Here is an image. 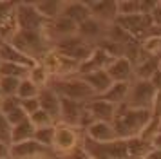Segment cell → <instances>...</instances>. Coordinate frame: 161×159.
I'll list each match as a JSON object with an SVG mask.
<instances>
[{
  "instance_id": "30",
  "label": "cell",
  "mask_w": 161,
  "mask_h": 159,
  "mask_svg": "<svg viewBox=\"0 0 161 159\" xmlns=\"http://www.w3.org/2000/svg\"><path fill=\"white\" fill-rule=\"evenodd\" d=\"M6 118H8V121H9L11 127H15V125H18V123L29 119V116L25 114V110L22 108V105H20L18 108H15V110H11L9 114H6Z\"/></svg>"
},
{
  "instance_id": "23",
  "label": "cell",
  "mask_w": 161,
  "mask_h": 159,
  "mask_svg": "<svg viewBox=\"0 0 161 159\" xmlns=\"http://www.w3.org/2000/svg\"><path fill=\"white\" fill-rule=\"evenodd\" d=\"M29 74V69L24 67V65H18V63H11V62H2L0 65V76H15V78H27Z\"/></svg>"
},
{
  "instance_id": "24",
  "label": "cell",
  "mask_w": 161,
  "mask_h": 159,
  "mask_svg": "<svg viewBox=\"0 0 161 159\" xmlns=\"http://www.w3.org/2000/svg\"><path fill=\"white\" fill-rule=\"evenodd\" d=\"M141 49L145 51L148 56H158L161 54V35H148L141 42Z\"/></svg>"
},
{
  "instance_id": "38",
  "label": "cell",
  "mask_w": 161,
  "mask_h": 159,
  "mask_svg": "<svg viewBox=\"0 0 161 159\" xmlns=\"http://www.w3.org/2000/svg\"><path fill=\"white\" fill-rule=\"evenodd\" d=\"M150 146H152V148H156V150H161V132L154 137L152 141H150Z\"/></svg>"
},
{
  "instance_id": "5",
  "label": "cell",
  "mask_w": 161,
  "mask_h": 159,
  "mask_svg": "<svg viewBox=\"0 0 161 159\" xmlns=\"http://www.w3.org/2000/svg\"><path fill=\"white\" fill-rule=\"evenodd\" d=\"M16 20L20 31H44L49 22L36 11L35 2H18L16 4Z\"/></svg>"
},
{
  "instance_id": "29",
  "label": "cell",
  "mask_w": 161,
  "mask_h": 159,
  "mask_svg": "<svg viewBox=\"0 0 161 159\" xmlns=\"http://www.w3.org/2000/svg\"><path fill=\"white\" fill-rule=\"evenodd\" d=\"M22 105V100L18 98V96H9V98H4V100L0 101V112L6 116L9 114L11 110H15Z\"/></svg>"
},
{
  "instance_id": "15",
  "label": "cell",
  "mask_w": 161,
  "mask_h": 159,
  "mask_svg": "<svg viewBox=\"0 0 161 159\" xmlns=\"http://www.w3.org/2000/svg\"><path fill=\"white\" fill-rule=\"evenodd\" d=\"M80 78H83L89 85H91V89L96 92V96H102V94H105L110 89V85L114 83V81H112V78H110V74L107 72V69H100V71L89 72V74L80 76Z\"/></svg>"
},
{
  "instance_id": "32",
  "label": "cell",
  "mask_w": 161,
  "mask_h": 159,
  "mask_svg": "<svg viewBox=\"0 0 161 159\" xmlns=\"http://www.w3.org/2000/svg\"><path fill=\"white\" fill-rule=\"evenodd\" d=\"M15 11H16V4L15 2H0V25L8 20Z\"/></svg>"
},
{
  "instance_id": "8",
  "label": "cell",
  "mask_w": 161,
  "mask_h": 159,
  "mask_svg": "<svg viewBox=\"0 0 161 159\" xmlns=\"http://www.w3.org/2000/svg\"><path fill=\"white\" fill-rule=\"evenodd\" d=\"M107 27H109L107 24L96 20L94 16H91V18H87L85 22H81L80 25H78V36L83 38L85 42L98 45L102 40H105V36H107Z\"/></svg>"
},
{
  "instance_id": "42",
  "label": "cell",
  "mask_w": 161,
  "mask_h": 159,
  "mask_svg": "<svg viewBox=\"0 0 161 159\" xmlns=\"http://www.w3.org/2000/svg\"><path fill=\"white\" fill-rule=\"evenodd\" d=\"M159 60H161V54H159Z\"/></svg>"
},
{
  "instance_id": "41",
  "label": "cell",
  "mask_w": 161,
  "mask_h": 159,
  "mask_svg": "<svg viewBox=\"0 0 161 159\" xmlns=\"http://www.w3.org/2000/svg\"><path fill=\"white\" fill-rule=\"evenodd\" d=\"M159 71H161V60H159Z\"/></svg>"
},
{
  "instance_id": "12",
  "label": "cell",
  "mask_w": 161,
  "mask_h": 159,
  "mask_svg": "<svg viewBox=\"0 0 161 159\" xmlns=\"http://www.w3.org/2000/svg\"><path fill=\"white\" fill-rule=\"evenodd\" d=\"M38 100H40V107H42V110H45L54 121L58 123L60 121V110H62V96H60V94L49 85V87H45V89L40 90Z\"/></svg>"
},
{
  "instance_id": "33",
  "label": "cell",
  "mask_w": 161,
  "mask_h": 159,
  "mask_svg": "<svg viewBox=\"0 0 161 159\" xmlns=\"http://www.w3.org/2000/svg\"><path fill=\"white\" fill-rule=\"evenodd\" d=\"M22 108L25 110V114L27 116H33L35 112H38L40 110V100L38 98H31V100H24L22 101Z\"/></svg>"
},
{
  "instance_id": "17",
  "label": "cell",
  "mask_w": 161,
  "mask_h": 159,
  "mask_svg": "<svg viewBox=\"0 0 161 159\" xmlns=\"http://www.w3.org/2000/svg\"><path fill=\"white\" fill-rule=\"evenodd\" d=\"M35 7L47 22H53L62 16L65 2H62V0H42V2H35Z\"/></svg>"
},
{
  "instance_id": "31",
  "label": "cell",
  "mask_w": 161,
  "mask_h": 159,
  "mask_svg": "<svg viewBox=\"0 0 161 159\" xmlns=\"http://www.w3.org/2000/svg\"><path fill=\"white\" fill-rule=\"evenodd\" d=\"M11 130H13V127L9 125L8 118L0 112V141L11 143Z\"/></svg>"
},
{
  "instance_id": "39",
  "label": "cell",
  "mask_w": 161,
  "mask_h": 159,
  "mask_svg": "<svg viewBox=\"0 0 161 159\" xmlns=\"http://www.w3.org/2000/svg\"><path fill=\"white\" fill-rule=\"evenodd\" d=\"M2 100H4V96H2V92H0V101H2Z\"/></svg>"
},
{
  "instance_id": "37",
  "label": "cell",
  "mask_w": 161,
  "mask_h": 159,
  "mask_svg": "<svg viewBox=\"0 0 161 159\" xmlns=\"http://www.w3.org/2000/svg\"><path fill=\"white\" fill-rule=\"evenodd\" d=\"M145 159H161V150L150 148V150H148V154L145 156Z\"/></svg>"
},
{
  "instance_id": "9",
  "label": "cell",
  "mask_w": 161,
  "mask_h": 159,
  "mask_svg": "<svg viewBox=\"0 0 161 159\" xmlns=\"http://www.w3.org/2000/svg\"><path fill=\"white\" fill-rule=\"evenodd\" d=\"M107 72L110 74L114 83H118V81L119 83H132L134 81V63L125 56L114 58L107 65Z\"/></svg>"
},
{
  "instance_id": "4",
  "label": "cell",
  "mask_w": 161,
  "mask_h": 159,
  "mask_svg": "<svg viewBox=\"0 0 161 159\" xmlns=\"http://www.w3.org/2000/svg\"><path fill=\"white\" fill-rule=\"evenodd\" d=\"M51 87L62 98H69V100H74V101H81V103H87L92 98H96V92L91 89V85L87 81L83 78H80V76L54 80Z\"/></svg>"
},
{
  "instance_id": "13",
  "label": "cell",
  "mask_w": 161,
  "mask_h": 159,
  "mask_svg": "<svg viewBox=\"0 0 161 159\" xmlns=\"http://www.w3.org/2000/svg\"><path fill=\"white\" fill-rule=\"evenodd\" d=\"M83 136L91 141H94V143H110V141L118 139L116 129L109 121H94L83 132Z\"/></svg>"
},
{
  "instance_id": "16",
  "label": "cell",
  "mask_w": 161,
  "mask_h": 159,
  "mask_svg": "<svg viewBox=\"0 0 161 159\" xmlns=\"http://www.w3.org/2000/svg\"><path fill=\"white\" fill-rule=\"evenodd\" d=\"M62 16H65V18L76 22L80 25L81 22L91 18V9H89L87 2H65Z\"/></svg>"
},
{
  "instance_id": "3",
  "label": "cell",
  "mask_w": 161,
  "mask_h": 159,
  "mask_svg": "<svg viewBox=\"0 0 161 159\" xmlns=\"http://www.w3.org/2000/svg\"><path fill=\"white\" fill-rule=\"evenodd\" d=\"M80 132L81 130L78 127H73V125L58 121L54 125V145H53V152L56 156H60V157H65L69 154H73L74 150H78L81 146V141H83Z\"/></svg>"
},
{
  "instance_id": "25",
  "label": "cell",
  "mask_w": 161,
  "mask_h": 159,
  "mask_svg": "<svg viewBox=\"0 0 161 159\" xmlns=\"http://www.w3.org/2000/svg\"><path fill=\"white\" fill-rule=\"evenodd\" d=\"M40 87H36L33 81H31L29 78H24L22 83H20V89H18V98L20 100H31V98H38V94H40Z\"/></svg>"
},
{
  "instance_id": "22",
  "label": "cell",
  "mask_w": 161,
  "mask_h": 159,
  "mask_svg": "<svg viewBox=\"0 0 161 159\" xmlns=\"http://www.w3.org/2000/svg\"><path fill=\"white\" fill-rule=\"evenodd\" d=\"M20 83H22L20 78H15V76H0V92H2V96L4 98L16 96L18 89H20Z\"/></svg>"
},
{
  "instance_id": "28",
  "label": "cell",
  "mask_w": 161,
  "mask_h": 159,
  "mask_svg": "<svg viewBox=\"0 0 161 159\" xmlns=\"http://www.w3.org/2000/svg\"><path fill=\"white\" fill-rule=\"evenodd\" d=\"M138 13H141L139 2H134V0H130V2L129 0H119L118 2V14L119 16H130V14H138Z\"/></svg>"
},
{
  "instance_id": "14",
  "label": "cell",
  "mask_w": 161,
  "mask_h": 159,
  "mask_svg": "<svg viewBox=\"0 0 161 159\" xmlns=\"http://www.w3.org/2000/svg\"><path fill=\"white\" fill-rule=\"evenodd\" d=\"M85 110V103L81 101H74L69 98H62V110H60V121L78 127L81 119V114Z\"/></svg>"
},
{
  "instance_id": "34",
  "label": "cell",
  "mask_w": 161,
  "mask_h": 159,
  "mask_svg": "<svg viewBox=\"0 0 161 159\" xmlns=\"http://www.w3.org/2000/svg\"><path fill=\"white\" fill-rule=\"evenodd\" d=\"M150 110H152L154 118H161V90H156V98H154Z\"/></svg>"
},
{
  "instance_id": "40",
  "label": "cell",
  "mask_w": 161,
  "mask_h": 159,
  "mask_svg": "<svg viewBox=\"0 0 161 159\" xmlns=\"http://www.w3.org/2000/svg\"><path fill=\"white\" fill-rule=\"evenodd\" d=\"M159 132H161V118H159Z\"/></svg>"
},
{
  "instance_id": "7",
  "label": "cell",
  "mask_w": 161,
  "mask_h": 159,
  "mask_svg": "<svg viewBox=\"0 0 161 159\" xmlns=\"http://www.w3.org/2000/svg\"><path fill=\"white\" fill-rule=\"evenodd\" d=\"M118 107L119 105H114L110 101L103 100L102 96H96V98H92L91 101L85 103V108L96 121H109V123L114 121V118L118 114Z\"/></svg>"
},
{
  "instance_id": "26",
  "label": "cell",
  "mask_w": 161,
  "mask_h": 159,
  "mask_svg": "<svg viewBox=\"0 0 161 159\" xmlns=\"http://www.w3.org/2000/svg\"><path fill=\"white\" fill-rule=\"evenodd\" d=\"M35 139L40 145H44V146L53 150V145H54V125L53 127H45V129H36Z\"/></svg>"
},
{
  "instance_id": "19",
  "label": "cell",
  "mask_w": 161,
  "mask_h": 159,
  "mask_svg": "<svg viewBox=\"0 0 161 159\" xmlns=\"http://www.w3.org/2000/svg\"><path fill=\"white\" fill-rule=\"evenodd\" d=\"M129 94H130V83H119L118 81V83H112L105 94H102V98L114 103V105H125L129 100Z\"/></svg>"
},
{
  "instance_id": "1",
  "label": "cell",
  "mask_w": 161,
  "mask_h": 159,
  "mask_svg": "<svg viewBox=\"0 0 161 159\" xmlns=\"http://www.w3.org/2000/svg\"><path fill=\"white\" fill-rule=\"evenodd\" d=\"M81 146L92 159H145L148 150L152 148L150 143L143 141L141 137H132V139L118 137L110 143H94L85 136Z\"/></svg>"
},
{
  "instance_id": "21",
  "label": "cell",
  "mask_w": 161,
  "mask_h": 159,
  "mask_svg": "<svg viewBox=\"0 0 161 159\" xmlns=\"http://www.w3.org/2000/svg\"><path fill=\"white\" fill-rule=\"evenodd\" d=\"M27 78H29L36 87H40V89L49 87V81L53 80L51 74L47 72V69H45L42 63H36L35 67H31V69H29V74H27Z\"/></svg>"
},
{
  "instance_id": "20",
  "label": "cell",
  "mask_w": 161,
  "mask_h": 159,
  "mask_svg": "<svg viewBox=\"0 0 161 159\" xmlns=\"http://www.w3.org/2000/svg\"><path fill=\"white\" fill-rule=\"evenodd\" d=\"M35 134H36V127L31 123V119H25V121L13 127V130H11V145L35 139Z\"/></svg>"
},
{
  "instance_id": "18",
  "label": "cell",
  "mask_w": 161,
  "mask_h": 159,
  "mask_svg": "<svg viewBox=\"0 0 161 159\" xmlns=\"http://www.w3.org/2000/svg\"><path fill=\"white\" fill-rule=\"evenodd\" d=\"M159 71V58L147 56L134 67V80H150Z\"/></svg>"
},
{
  "instance_id": "35",
  "label": "cell",
  "mask_w": 161,
  "mask_h": 159,
  "mask_svg": "<svg viewBox=\"0 0 161 159\" xmlns=\"http://www.w3.org/2000/svg\"><path fill=\"white\" fill-rule=\"evenodd\" d=\"M11 157V143L0 141V159H9Z\"/></svg>"
},
{
  "instance_id": "2",
  "label": "cell",
  "mask_w": 161,
  "mask_h": 159,
  "mask_svg": "<svg viewBox=\"0 0 161 159\" xmlns=\"http://www.w3.org/2000/svg\"><path fill=\"white\" fill-rule=\"evenodd\" d=\"M152 119V110L150 108H130L127 103L118 107V114L114 118V129L118 137L121 139H132L139 137L148 121Z\"/></svg>"
},
{
  "instance_id": "27",
  "label": "cell",
  "mask_w": 161,
  "mask_h": 159,
  "mask_svg": "<svg viewBox=\"0 0 161 159\" xmlns=\"http://www.w3.org/2000/svg\"><path fill=\"white\" fill-rule=\"evenodd\" d=\"M29 119H31V123H33L36 129H45V127H53V125H56V121H54L45 110H42V108H40L38 112H35L33 116H29Z\"/></svg>"
},
{
  "instance_id": "10",
  "label": "cell",
  "mask_w": 161,
  "mask_h": 159,
  "mask_svg": "<svg viewBox=\"0 0 161 159\" xmlns=\"http://www.w3.org/2000/svg\"><path fill=\"white\" fill-rule=\"evenodd\" d=\"M47 154H54V152L44 145H40L36 139H29V141L11 145V157L9 159H29L36 157V156H47Z\"/></svg>"
},
{
  "instance_id": "11",
  "label": "cell",
  "mask_w": 161,
  "mask_h": 159,
  "mask_svg": "<svg viewBox=\"0 0 161 159\" xmlns=\"http://www.w3.org/2000/svg\"><path fill=\"white\" fill-rule=\"evenodd\" d=\"M89 9H91V16H94L96 20L103 22V24H114L118 20V2L112 0H100V2H87Z\"/></svg>"
},
{
  "instance_id": "6",
  "label": "cell",
  "mask_w": 161,
  "mask_h": 159,
  "mask_svg": "<svg viewBox=\"0 0 161 159\" xmlns=\"http://www.w3.org/2000/svg\"><path fill=\"white\" fill-rule=\"evenodd\" d=\"M154 98H156V89L148 80H134L130 83L127 105L130 108H150Z\"/></svg>"
},
{
  "instance_id": "36",
  "label": "cell",
  "mask_w": 161,
  "mask_h": 159,
  "mask_svg": "<svg viewBox=\"0 0 161 159\" xmlns=\"http://www.w3.org/2000/svg\"><path fill=\"white\" fill-rule=\"evenodd\" d=\"M148 81L154 85V89H156V90H161V71L156 72V74H154L152 78L148 80Z\"/></svg>"
}]
</instances>
